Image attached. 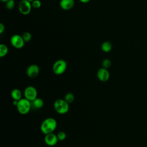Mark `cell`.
Returning <instances> with one entry per match:
<instances>
[{"label": "cell", "mask_w": 147, "mask_h": 147, "mask_svg": "<svg viewBox=\"0 0 147 147\" xmlns=\"http://www.w3.org/2000/svg\"><path fill=\"white\" fill-rule=\"evenodd\" d=\"M57 127V122L53 118L49 117L44 119L41 123L40 130L45 135L51 133H53Z\"/></svg>", "instance_id": "cell-1"}, {"label": "cell", "mask_w": 147, "mask_h": 147, "mask_svg": "<svg viewBox=\"0 0 147 147\" xmlns=\"http://www.w3.org/2000/svg\"><path fill=\"white\" fill-rule=\"evenodd\" d=\"M18 113L22 115L27 114L32 107V103L26 98H22L18 100L16 106Z\"/></svg>", "instance_id": "cell-2"}, {"label": "cell", "mask_w": 147, "mask_h": 147, "mask_svg": "<svg viewBox=\"0 0 147 147\" xmlns=\"http://www.w3.org/2000/svg\"><path fill=\"white\" fill-rule=\"evenodd\" d=\"M55 110L60 114H64L69 111V103H68L64 99H56L53 104Z\"/></svg>", "instance_id": "cell-3"}, {"label": "cell", "mask_w": 147, "mask_h": 147, "mask_svg": "<svg viewBox=\"0 0 147 147\" xmlns=\"http://www.w3.org/2000/svg\"><path fill=\"white\" fill-rule=\"evenodd\" d=\"M67 67V62L63 59H59L56 60L52 67V70L56 75H61L66 70Z\"/></svg>", "instance_id": "cell-4"}, {"label": "cell", "mask_w": 147, "mask_h": 147, "mask_svg": "<svg viewBox=\"0 0 147 147\" xmlns=\"http://www.w3.org/2000/svg\"><path fill=\"white\" fill-rule=\"evenodd\" d=\"M24 96L25 98L32 102L36 98H37V91L33 86H28L24 90Z\"/></svg>", "instance_id": "cell-5"}, {"label": "cell", "mask_w": 147, "mask_h": 147, "mask_svg": "<svg viewBox=\"0 0 147 147\" xmlns=\"http://www.w3.org/2000/svg\"><path fill=\"white\" fill-rule=\"evenodd\" d=\"M32 3L27 0H21L18 5L20 12L23 15L29 14L32 9Z\"/></svg>", "instance_id": "cell-6"}, {"label": "cell", "mask_w": 147, "mask_h": 147, "mask_svg": "<svg viewBox=\"0 0 147 147\" xmlns=\"http://www.w3.org/2000/svg\"><path fill=\"white\" fill-rule=\"evenodd\" d=\"M25 41L24 40L22 36L19 34H14L11 37L10 43L11 45L17 49H21L23 48L25 44Z\"/></svg>", "instance_id": "cell-7"}, {"label": "cell", "mask_w": 147, "mask_h": 147, "mask_svg": "<svg viewBox=\"0 0 147 147\" xmlns=\"http://www.w3.org/2000/svg\"><path fill=\"white\" fill-rule=\"evenodd\" d=\"M58 141L59 140L57 134H55L53 133L47 134L44 137L45 143L49 146H53L56 145Z\"/></svg>", "instance_id": "cell-8"}, {"label": "cell", "mask_w": 147, "mask_h": 147, "mask_svg": "<svg viewBox=\"0 0 147 147\" xmlns=\"http://www.w3.org/2000/svg\"><path fill=\"white\" fill-rule=\"evenodd\" d=\"M98 79L101 82H106L110 78V73L107 69L103 67L99 68L96 73Z\"/></svg>", "instance_id": "cell-9"}, {"label": "cell", "mask_w": 147, "mask_h": 147, "mask_svg": "<svg viewBox=\"0 0 147 147\" xmlns=\"http://www.w3.org/2000/svg\"><path fill=\"white\" fill-rule=\"evenodd\" d=\"M40 68L36 64L30 65L26 69V74L28 77L30 78H34L37 77L39 74Z\"/></svg>", "instance_id": "cell-10"}, {"label": "cell", "mask_w": 147, "mask_h": 147, "mask_svg": "<svg viewBox=\"0 0 147 147\" xmlns=\"http://www.w3.org/2000/svg\"><path fill=\"white\" fill-rule=\"evenodd\" d=\"M75 5L74 0H61L60 2V7L64 10L71 9Z\"/></svg>", "instance_id": "cell-11"}, {"label": "cell", "mask_w": 147, "mask_h": 147, "mask_svg": "<svg viewBox=\"0 0 147 147\" xmlns=\"http://www.w3.org/2000/svg\"><path fill=\"white\" fill-rule=\"evenodd\" d=\"M11 96L13 100H19L22 99V92L18 88H14L11 92Z\"/></svg>", "instance_id": "cell-12"}, {"label": "cell", "mask_w": 147, "mask_h": 147, "mask_svg": "<svg viewBox=\"0 0 147 147\" xmlns=\"http://www.w3.org/2000/svg\"><path fill=\"white\" fill-rule=\"evenodd\" d=\"M101 49L103 52L107 53L111 51L112 49V44L109 41H104L101 45Z\"/></svg>", "instance_id": "cell-13"}, {"label": "cell", "mask_w": 147, "mask_h": 147, "mask_svg": "<svg viewBox=\"0 0 147 147\" xmlns=\"http://www.w3.org/2000/svg\"><path fill=\"white\" fill-rule=\"evenodd\" d=\"M31 103H32V106H33V107H34L37 109L42 108L44 105L43 100L40 98H36L34 100L31 102Z\"/></svg>", "instance_id": "cell-14"}, {"label": "cell", "mask_w": 147, "mask_h": 147, "mask_svg": "<svg viewBox=\"0 0 147 147\" xmlns=\"http://www.w3.org/2000/svg\"><path fill=\"white\" fill-rule=\"evenodd\" d=\"M8 52V48L6 45L3 44H0V57H3L5 56Z\"/></svg>", "instance_id": "cell-15"}, {"label": "cell", "mask_w": 147, "mask_h": 147, "mask_svg": "<svg viewBox=\"0 0 147 147\" xmlns=\"http://www.w3.org/2000/svg\"><path fill=\"white\" fill-rule=\"evenodd\" d=\"M64 99L69 104V103H71L74 102V100L75 99V96H74V94H72L71 92H68L65 95Z\"/></svg>", "instance_id": "cell-16"}, {"label": "cell", "mask_w": 147, "mask_h": 147, "mask_svg": "<svg viewBox=\"0 0 147 147\" xmlns=\"http://www.w3.org/2000/svg\"><path fill=\"white\" fill-rule=\"evenodd\" d=\"M22 38H23V39H24V40L25 41V42L30 41L32 39V34L29 32H24V34H22Z\"/></svg>", "instance_id": "cell-17"}, {"label": "cell", "mask_w": 147, "mask_h": 147, "mask_svg": "<svg viewBox=\"0 0 147 147\" xmlns=\"http://www.w3.org/2000/svg\"><path fill=\"white\" fill-rule=\"evenodd\" d=\"M102 67L105 68H106L107 69L108 68H109L111 65V60L109 59H105L102 62Z\"/></svg>", "instance_id": "cell-18"}, {"label": "cell", "mask_w": 147, "mask_h": 147, "mask_svg": "<svg viewBox=\"0 0 147 147\" xmlns=\"http://www.w3.org/2000/svg\"><path fill=\"white\" fill-rule=\"evenodd\" d=\"M15 6V1L14 0H9L6 2V7L8 10H12Z\"/></svg>", "instance_id": "cell-19"}, {"label": "cell", "mask_w": 147, "mask_h": 147, "mask_svg": "<svg viewBox=\"0 0 147 147\" xmlns=\"http://www.w3.org/2000/svg\"><path fill=\"white\" fill-rule=\"evenodd\" d=\"M57 136L59 141H64L66 138V133L64 131H61L57 133Z\"/></svg>", "instance_id": "cell-20"}, {"label": "cell", "mask_w": 147, "mask_h": 147, "mask_svg": "<svg viewBox=\"0 0 147 147\" xmlns=\"http://www.w3.org/2000/svg\"><path fill=\"white\" fill-rule=\"evenodd\" d=\"M32 6L34 9H38L41 6V2L39 0H34L32 2Z\"/></svg>", "instance_id": "cell-21"}, {"label": "cell", "mask_w": 147, "mask_h": 147, "mask_svg": "<svg viewBox=\"0 0 147 147\" xmlns=\"http://www.w3.org/2000/svg\"><path fill=\"white\" fill-rule=\"evenodd\" d=\"M4 30H5V25L2 23H1L0 24V33L2 34Z\"/></svg>", "instance_id": "cell-22"}, {"label": "cell", "mask_w": 147, "mask_h": 147, "mask_svg": "<svg viewBox=\"0 0 147 147\" xmlns=\"http://www.w3.org/2000/svg\"><path fill=\"white\" fill-rule=\"evenodd\" d=\"M82 3H87L88 2H90L91 0H79Z\"/></svg>", "instance_id": "cell-23"}, {"label": "cell", "mask_w": 147, "mask_h": 147, "mask_svg": "<svg viewBox=\"0 0 147 147\" xmlns=\"http://www.w3.org/2000/svg\"><path fill=\"white\" fill-rule=\"evenodd\" d=\"M1 2H7L9 0H0Z\"/></svg>", "instance_id": "cell-24"}, {"label": "cell", "mask_w": 147, "mask_h": 147, "mask_svg": "<svg viewBox=\"0 0 147 147\" xmlns=\"http://www.w3.org/2000/svg\"><path fill=\"white\" fill-rule=\"evenodd\" d=\"M27 1H29V2H32L34 0H27Z\"/></svg>", "instance_id": "cell-25"}]
</instances>
